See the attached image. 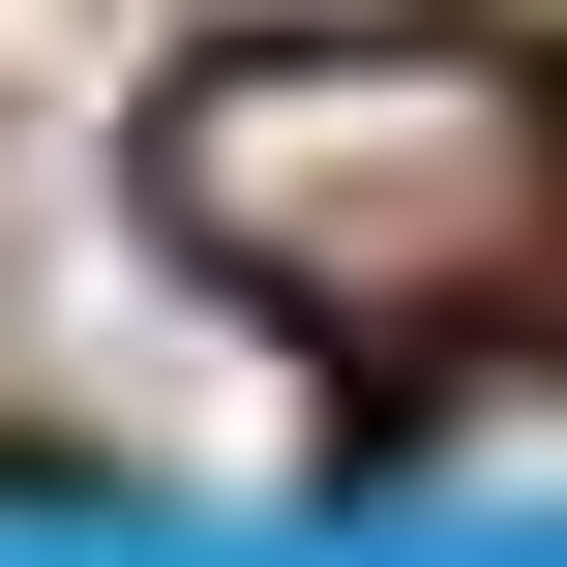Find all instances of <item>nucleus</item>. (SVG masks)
<instances>
[{"instance_id":"2","label":"nucleus","mask_w":567,"mask_h":567,"mask_svg":"<svg viewBox=\"0 0 567 567\" xmlns=\"http://www.w3.org/2000/svg\"><path fill=\"white\" fill-rule=\"evenodd\" d=\"M419 478H567V389H478V419H419Z\"/></svg>"},{"instance_id":"1","label":"nucleus","mask_w":567,"mask_h":567,"mask_svg":"<svg viewBox=\"0 0 567 567\" xmlns=\"http://www.w3.org/2000/svg\"><path fill=\"white\" fill-rule=\"evenodd\" d=\"M150 179H179V239H209L239 299L419 329V299H478V269L538 239L567 120L478 60V30H239V60L150 120Z\"/></svg>"}]
</instances>
